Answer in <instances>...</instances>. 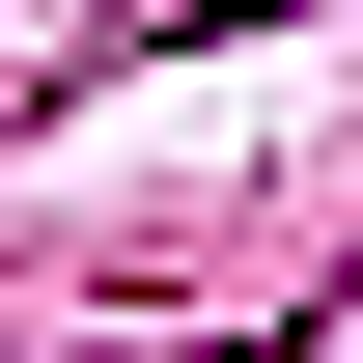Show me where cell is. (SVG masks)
Instances as JSON below:
<instances>
[{
    "label": "cell",
    "instance_id": "cell-1",
    "mask_svg": "<svg viewBox=\"0 0 363 363\" xmlns=\"http://www.w3.org/2000/svg\"><path fill=\"white\" fill-rule=\"evenodd\" d=\"M196 28H279V0H196Z\"/></svg>",
    "mask_w": 363,
    "mask_h": 363
}]
</instances>
